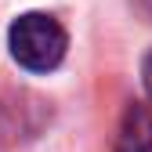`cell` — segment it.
Masks as SVG:
<instances>
[{
  "label": "cell",
  "instance_id": "1",
  "mask_svg": "<svg viewBox=\"0 0 152 152\" xmlns=\"http://www.w3.org/2000/svg\"><path fill=\"white\" fill-rule=\"evenodd\" d=\"M7 44H11V54L18 65H26L33 72H47L65 58L69 36H65L58 18H51L44 11H29V15H18L11 22Z\"/></svg>",
  "mask_w": 152,
  "mask_h": 152
},
{
  "label": "cell",
  "instance_id": "2",
  "mask_svg": "<svg viewBox=\"0 0 152 152\" xmlns=\"http://www.w3.org/2000/svg\"><path fill=\"white\" fill-rule=\"evenodd\" d=\"M116 152H152V112L145 105H127L116 134Z\"/></svg>",
  "mask_w": 152,
  "mask_h": 152
},
{
  "label": "cell",
  "instance_id": "3",
  "mask_svg": "<svg viewBox=\"0 0 152 152\" xmlns=\"http://www.w3.org/2000/svg\"><path fill=\"white\" fill-rule=\"evenodd\" d=\"M141 80H145V91H148V98H152V51L145 54V65H141Z\"/></svg>",
  "mask_w": 152,
  "mask_h": 152
},
{
  "label": "cell",
  "instance_id": "4",
  "mask_svg": "<svg viewBox=\"0 0 152 152\" xmlns=\"http://www.w3.org/2000/svg\"><path fill=\"white\" fill-rule=\"evenodd\" d=\"M138 4H141V11H145V15H152V0H138Z\"/></svg>",
  "mask_w": 152,
  "mask_h": 152
}]
</instances>
